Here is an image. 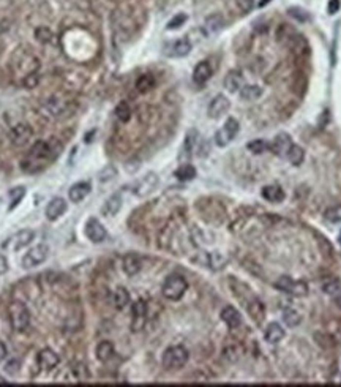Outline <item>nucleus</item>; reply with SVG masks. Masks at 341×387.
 I'll return each mask as SVG.
<instances>
[{"mask_svg":"<svg viewBox=\"0 0 341 387\" xmlns=\"http://www.w3.org/2000/svg\"><path fill=\"white\" fill-rule=\"evenodd\" d=\"M242 82H243V76L239 70H231V71L224 77V89L229 90L231 94L242 89Z\"/></svg>","mask_w":341,"mask_h":387,"instance_id":"obj_23","label":"nucleus"},{"mask_svg":"<svg viewBox=\"0 0 341 387\" xmlns=\"http://www.w3.org/2000/svg\"><path fill=\"white\" fill-rule=\"evenodd\" d=\"M155 84H157V81H155L153 74H150V73L141 74L136 81V90L139 94H147V92H150L155 87Z\"/></svg>","mask_w":341,"mask_h":387,"instance_id":"obj_28","label":"nucleus"},{"mask_svg":"<svg viewBox=\"0 0 341 387\" xmlns=\"http://www.w3.org/2000/svg\"><path fill=\"white\" fill-rule=\"evenodd\" d=\"M284 337H286V330H284L278 322H270V324H267V327H266V330H264V338H266L267 343L276 345V343H280Z\"/></svg>","mask_w":341,"mask_h":387,"instance_id":"obj_20","label":"nucleus"},{"mask_svg":"<svg viewBox=\"0 0 341 387\" xmlns=\"http://www.w3.org/2000/svg\"><path fill=\"white\" fill-rule=\"evenodd\" d=\"M97 359L100 362H107V360H111V357L114 355V345L111 342H107V340H104V342H102L98 346H97Z\"/></svg>","mask_w":341,"mask_h":387,"instance_id":"obj_29","label":"nucleus"},{"mask_svg":"<svg viewBox=\"0 0 341 387\" xmlns=\"http://www.w3.org/2000/svg\"><path fill=\"white\" fill-rule=\"evenodd\" d=\"M35 36H36V40L41 41V43H51L52 38H54L52 32L48 27H38L35 30Z\"/></svg>","mask_w":341,"mask_h":387,"instance_id":"obj_42","label":"nucleus"},{"mask_svg":"<svg viewBox=\"0 0 341 387\" xmlns=\"http://www.w3.org/2000/svg\"><path fill=\"white\" fill-rule=\"evenodd\" d=\"M239 122L234 119V117H229L226 120V123H224V127L221 130H218L215 133V144L218 145V147H226L232 139H234L239 133Z\"/></svg>","mask_w":341,"mask_h":387,"instance_id":"obj_6","label":"nucleus"},{"mask_svg":"<svg viewBox=\"0 0 341 387\" xmlns=\"http://www.w3.org/2000/svg\"><path fill=\"white\" fill-rule=\"evenodd\" d=\"M10 322H11V327L16 330V332H22L29 327V322H30V313L27 307L22 304V302H11L10 304Z\"/></svg>","mask_w":341,"mask_h":387,"instance_id":"obj_3","label":"nucleus"},{"mask_svg":"<svg viewBox=\"0 0 341 387\" xmlns=\"http://www.w3.org/2000/svg\"><path fill=\"white\" fill-rule=\"evenodd\" d=\"M67 212V203L65 199L62 198H52L51 203L46 207V218L49 221H56L59 220L62 215Z\"/></svg>","mask_w":341,"mask_h":387,"instance_id":"obj_16","label":"nucleus"},{"mask_svg":"<svg viewBox=\"0 0 341 387\" xmlns=\"http://www.w3.org/2000/svg\"><path fill=\"white\" fill-rule=\"evenodd\" d=\"M188 359H190V354L183 346H170L165 351V354H163L161 362H163V367L166 370L174 371V370H180L187 365Z\"/></svg>","mask_w":341,"mask_h":387,"instance_id":"obj_2","label":"nucleus"},{"mask_svg":"<svg viewBox=\"0 0 341 387\" xmlns=\"http://www.w3.org/2000/svg\"><path fill=\"white\" fill-rule=\"evenodd\" d=\"M314 338L317 340V343H319L322 348H332V338L327 334H316Z\"/></svg>","mask_w":341,"mask_h":387,"instance_id":"obj_46","label":"nucleus"},{"mask_svg":"<svg viewBox=\"0 0 341 387\" xmlns=\"http://www.w3.org/2000/svg\"><path fill=\"white\" fill-rule=\"evenodd\" d=\"M120 209H122V196L119 193H115V195L106 199V203L102 209V213L104 216H114L115 213H119Z\"/></svg>","mask_w":341,"mask_h":387,"instance_id":"obj_26","label":"nucleus"},{"mask_svg":"<svg viewBox=\"0 0 341 387\" xmlns=\"http://www.w3.org/2000/svg\"><path fill=\"white\" fill-rule=\"evenodd\" d=\"M175 177L179 180H182V182L193 180L196 177V169H195V166H191V165H182L175 171Z\"/></svg>","mask_w":341,"mask_h":387,"instance_id":"obj_35","label":"nucleus"},{"mask_svg":"<svg viewBox=\"0 0 341 387\" xmlns=\"http://www.w3.org/2000/svg\"><path fill=\"white\" fill-rule=\"evenodd\" d=\"M340 6H341L340 0H330V2H329V6H327V10H329L330 14H335V13H338Z\"/></svg>","mask_w":341,"mask_h":387,"instance_id":"obj_48","label":"nucleus"},{"mask_svg":"<svg viewBox=\"0 0 341 387\" xmlns=\"http://www.w3.org/2000/svg\"><path fill=\"white\" fill-rule=\"evenodd\" d=\"M185 22H187V14L179 13V14H175V16L168 22L166 27H168V30H175V29L182 27Z\"/></svg>","mask_w":341,"mask_h":387,"instance_id":"obj_43","label":"nucleus"},{"mask_svg":"<svg viewBox=\"0 0 341 387\" xmlns=\"http://www.w3.org/2000/svg\"><path fill=\"white\" fill-rule=\"evenodd\" d=\"M283 321L288 327H297L299 324L302 322V316L297 310L294 308H288L283 312Z\"/></svg>","mask_w":341,"mask_h":387,"instance_id":"obj_34","label":"nucleus"},{"mask_svg":"<svg viewBox=\"0 0 341 387\" xmlns=\"http://www.w3.org/2000/svg\"><path fill=\"white\" fill-rule=\"evenodd\" d=\"M262 95V89L259 86H243L240 89V97L242 100H246V102H254V100L261 98Z\"/></svg>","mask_w":341,"mask_h":387,"instance_id":"obj_33","label":"nucleus"},{"mask_svg":"<svg viewBox=\"0 0 341 387\" xmlns=\"http://www.w3.org/2000/svg\"><path fill=\"white\" fill-rule=\"evenodd\" d=\"M115 117L122 123H127L131 119V107L127 102H120L117 105V107H115Z\"/></svg>","mask_w":341,"mask_h":387,"instance_id":"obj_37","label":"nucleus"},{"mask_svg":"<svg viewBox=\"0 0 341 387\" xmlns=\"http://www.w3.org/2000/svg\"><path fill=\"white\" fill-rule=\"evenodd\" d=\"M8 195H10V199H11V204L8 207V211H13V209L22 201V198L26 196V188L24 187H16V188L10 190Z\"/></svg>","mask_w":341,"mask_h":387,"instance_id":"obj_39","label":"nucleus"},{"mask_svg":"<svg viewBox=\"0 0 341 387\" xmlns=\"http://www.w3.org/2000/svg\"><path fill=\"white\" fill-rule=\"evenodd\" d=\"M204 264L207 266V267H210V269H213V270H216V269H221L224 264H226V259H224L223 256L220 253H205L204 254Z\"/></svg>","mask_w":341,"mask_h":387,"instance_id":"obj_32","label":"nucleus"},{"mask_svg":"<svg viewBox=\"0 0 341 387\" xmlns=\"http://www.w3.org/2000/svg\"><path fill=\"white\" fill-rule=\"evenodd\" d=\"M246 147H248V150H250L251 153L261 155V153H264L269 149V144L264 141V139H253V141H250L246 144Z\"/></svg>","mask_w":341,"mask_h":387,"instance_id":"obj_38","label":"nucleus"},{"mask_svg":"<svg viewBox=\"0 0 341 387\" xmlns=\"http://www.w3.org/2000/svg\"><path fill=\"white\" fill-rule=\"evenodd\" d=\"M198 142V131L196 130H191L187 133V136H185V144H183V152L190 155L193 152V149H195V145Z\"/></svg>","mask_w":341,"mask_h":387,"instance_id":"obj_40","label":"nucleus"},{"mask_svg":"<svg viewBox=\"0 0 341 387\" xmlns=\"http://www.w3.org/2000/svg\"><path fill=\"white\" fill-rule=\"evenodd\" d=\"M261 195H262V198H264L266 201H269V203H273V204L281 203V201H284V198H286L283 188L276 187V185H267V187L262 188Z\"/></svg>","mask_w":341,"mask_h":387,"instance_id":"obj_24","label":"nucleus"},{"mask_svg":"<svg viewBox=\"0 0 341 387\" xmlns=\"http://www.w3.org/2000/svg\"><path fill=\"white\" fill-rule=\"evenodd\" d=\"M286 158H288L294 166H299V165L304 163V160H305V152H304V149H302L300 145H297V144H291L288 153H286Z\"/></svg>","mask_w":341,"mask_h":387,"instance_id":"obj_31","label":"nucleus"},{"mask_svg":"<svg viewBox=\"0 0 341 387\" xmlns=\"http://www.w3.org/2000/svg\"><path fill=\"white\" fill-rule=\"evenodd\" d=\"M34 136V128L29 123H18L10 130V141L14 147H24Z\"/></svg>","mask_w":341,"mask_h":387,"instance_id":"obj_7","label":"nucleus"},{"mask_svg":"<svg viewBox=\"0 0 341 387\" xmlns=\"http://www.w3.org/2000/svg\"><path fill=\"white\" fill-rule=\"evenodd\" d=\"M36 362H38V367H40L43 371H51L52 368H56L59 365L60 357L52 350L46 348V350L40 351V354H38Z\"/></svg>","mask_w":341,"mask_h":387,"instance_id":"obj_15","label":"nucleus"},{"mask_svg":"<svg viewBox=\"0 0 341 387\" xmlns=\"http://www.w3.org/2000/svg\"><path fill=\"white\" fill-rule=\"evenodd\" d=\"M52 157H54V155H52L51 144L48 141H36L32 149H30L29 157H27V160L24 161V165H22V166L43 165V163H46V161H49Z\"/></svg>","mask_w":341,"mask_h":387,"instance_id":"obj_4","label":"nucleus"},{"mask_svg":"<svg viewBox=\"0 0 341 387\" xmlns=\"http://www.w3.org/2000/svg\"><path fill=\"white\" fill-rule=\"evenodd\" d=\"M85 236H87L89 241H92L94 244H100V242H103L104 239L107 237V232L104 229V226L102 223H100L97 218H90L87 221V224H85Z\"/></svg>","mask_w":341,"mask_h":387,"instance_id":"obj_11","label":"nucleus"},{"mask_svg":"<svg viewBox=\"0 0 341 387\" xmlns=\"http://www.w3.org/2000/svg\"><path fill=\"white\" fill-rule=\"evenodd\" d=\"M157 183H158V177L157 174H147L144 176L141 180H137L135 183V187H133V193L137 196H147L149 193L157 187Z\"/></svg>","mask_w":341,"mask_h":387,"instance_id":"obj_14","label":"nucleus"},{"mask_svg":"<svg viewBox=\"0 0 341 387\" xmlns=\"http://www.w3.org/2000/svg\"><path fill=\"white\" fill-rule=\"evenodd\" d=\"M38 82H40V76L35 71H30L29 74L24 76V79H22V84H24V87H27V89H35L38 86Z\"/></svg>","mask_w":341,"mask_h":387,"instance_id":"obj_44","label":"nucleus"},{"mask_svg":"<svg viewBox=\"0 0 341 387\" xmlns=\"http://www.w3.org/2000/svg\"><path fill=\"white\" fill-rule=\"evenodd\" d=\"M221 319L229 329H237L240 324H242V316H240V313L237 312V310L231 305L224 307L221 310Z\"/></svg>","mask_w":341,"mask_h":387,"instance_id":"obj_22","label":"nucleus"},{"mask_svg":"<svg viewBox=\"0 0 341 387\" xmlns=\"http://www.w3.org/2000/svg\"><path fill=\"white\" fill-rule=\"evenodd\" d=\"M34 237H35V232L32 229H22L3 244V248H11L14 251H18L32 242Z\"/></svg>","mask_w":341,"mask_h":387,"instance_id":"obj_10","label":"nucleus"},{"mask_svg":"<svg viewBox=\"0 0 341 387\" xmlns=\"http://www.w3.org/2000/svg\"><path fill=\"white\" fill-rule=\"evenodd\" d=\"M273 286L278 291L291 294V296H296V297H302L308 294V284L305 281H296L289 277H280Z\"/></svg>","mask_w":341,"mask_h":387,"instance_id":"obj_5","label":"nucleus"},{"mask_svg":"<svg viewBox=\"0 0 341 387\" xmlns=\"http://www.w3.org/2000/svg\"><path fill=\"white\" fill-rule=\"evenodd\" d=\"M248 313H250L251 319L256 322V324H262L266 318V308H264V304H262L261 300L258 299H253L250 304H248Z\"/></svg>","mask_w":341,"mask_h":387,"instance_id":"obj_25","label":"nucleus"},{"mask_svg":"<svg viewBox=\"0 0 341 387\" xmlns=\"http://www.w3.org/2000/svg\"><path fill=\"white\" fill-rule=\"evenodd\" d=\"M191 51V43L187 38H180V40H177L174 43H170L168 46V51L166 54L169 57H185L188 56Z\"/></svg>","mask_w":341,"mask_h":387,"instance_id":"obj_19","label":"nucleus"},{"mask_svg":"<svg viewBox=\"0 0 341 387\" xmlns=\"http://www.w3.org/2000/svg\"><path fill=\"white\" fill-rule=\"evenodd\" d=\"M223 27H224V19L221 14H210V16H207V19L204 22V29H205L207 35L218 34Z\"/></svg>","mask_w":341,"mask_h":387,"instance_id":"obj_27","label":"nucleus"},{"mask_svg":"<svg viewBox=\"0 0 341 387\" xmlns=\"http://www.w3.org/2000/svg\"><path fill=\"white\" fill-rule=\"evenodd\" d=\"M335 302H337V305H338V307H340V308H341V296H340V294H338V296H337V299H335Z\"/></svg>","mask_w":341,"mask_h":387,"instance_id":"obj_51","label":"nucleus"},{"mask_svg":"<svg viewBox=\"0 0 341 387\" xmlns=\"http://www.w3.org/2000/svg\"><path fill=\"white\" fill-rule=\"evenodd\" d=\"M6 270H8V261H6L3 254H0V275L5 274Z\"/></svg>","mask_w":341,"mask_h":387,"instance_id":"obj_49","label":"nucleus"},{"mask_svg":"<svg viewBox=\"0 0 341 387\" xmlns=\"http://www.w3.org/2000/svg\"><path fill=\"white\" fill-rule=\"evenodd\" d=\"M322 291L329 296H338L341 294V281L337 278H329L322 283Z\"/></svg>","mask_w":341,"mask_h":387,"instance_id":"obj_36","label":"nucleus"},{"mask_svg":"<svg viewBox=\"0 0 341 387\" xmlns=\"http://www.w3.org/2000/svg\"><path fill=\"white\" fill-rule=\"evenodd\" d=\"M292 141L288 133H280L273 138V141L269 144V150L272 152L276 157H286V153H288L289 147H291Z\"/></svg>","mask_w":341,"mask_h":387,"instance_id":"obj_12","label":"nucleus"},{"mask_svg":"<svg viewBox=\"0 0 341 387\" xmlns=\"http://www.w3.org/2000/svg\"><path fill=\"white\" fill-rule=\"evenodd\" d=\"M188 289V283L187 280L182 277V275H169L165 283H163V288H161V292H163V296H165L168 300H180L183 296H185V292H187Z\"/></svg>","mask_w":341,"mask_h":387,"instance_id":"obj_1","label":"nucleus"},{"mask_svg":"<svg viewBox=\"0 0 341 387\" xmlns=\"http://www.w3.org/2000/svg\"><path fill=\"white\" fill-rule=\"evenodd\" d=\"M92 191V185L90 182H77L74 185H71V188L68 191V198L73 203H81V201L89 196V193Z\"/></svg>","mask_w":341,"mask_h":387,"instance_id":"obj_21","label":"nucleus"},{"mask_svg":"<svg viewBox=\"0 0 341 387\" xmlns=\"http://www.w3.org/2000/svg\"><path fill=\"white\" fill-rule=\"evenodd\" d=\"M229 100L224 97V95H216L210 105H208L207 107V114H208V117H212V119H220L223 114H226L228 109H229Z\"/></svg>","mask_w":341,"mask_h":387,"instance_id":"obj_13","label":"nucleus"},{"mask_svg":"<svg viewBox=\"0 0 341 387\" xmlns=\"http://www.w3.org/2000/svg\"><path fill=\"white\" fill-rule=\"evenodd\" d=\"M212 74H213L212 65L208 64L207 60L199 62V64L195 67V70H193V81H195L198 86H203V84H205L208 79H210Z\"/></svg>","mask_w":341,"mask_h":387,"instance_id":"obj_17","label":"nucleus"},{"mask_svg":"<svg viewBox=\"0 0 341 387\" xmlns=\"http://www.w3.org/2000/svg\"><path fill=\"white\" fill-rule=\"evenodd\" d=\"M324 218L330 223H340L341 221V204L332 206L324 212Z\"/></svg>","mask_w":341,"mask_h":387,"instance_id":"obj_41","label":"nucleus"},{"mask_svg":"<svg viewBox=\"0 0 341 387\" xmlns=\"http://www.w3.org/2000/svg\"><path fill=\"white\" fill-rule=\"evenodd\" d=\"M5 371H6V373H10V375H16L19 371V362L18 360H10L5 365Z\"/></svg>","mask_w":341,"mask_h":387,"instance_id":"obj_47","label":"nucleus"},{"mask_svg":"<svg viewBox=\"0 0 341 387\" xmlns=\"http://www.w3.org/2000/svg\"><path fill=\"white\" fill-rule=\"evenodd\" d=\"M48 254H49V248L46 245H36L35 248L29 250L24 258H22V267L24 269H32V267H36L43 264V262L48 259Z\"/></svg>","mask_w":341,"mask_h":387,"instance_id":"obj_8","label":"nucleus"},{"mask_svg":"<svg viewBox=\"0 0 341 387\" xmlns=\"http://www.w3.org/2000/svg\"><path fill=\"white\" fill-rule=\"evenodd\" d=\"M122 269H123V272H125L128 277H135L136 274L141 272V269H142V261H141V258L137 256V254H135V253H128L127 256H123Z\"/></svg>","mask_w":341,"mask_h":387,"instance_id":"obj_18","label":"nucleus"},{"mask_svg":"<svg viewBox=\"0 0 341 387\" xmlns=\"http://www.w3.org/2000/svg\"><path fill=\"white\" fill-rule=\"evenodd\" d=\"M6 354H8V350H6L5 343L2 342V340H0V362H2V360L6 357Z\"/></svg>","mask_w":341,"mask_h":387,"instance_id":"obj_50","label":"nucleus"},{"mask_svg":"<svg viewBox=\"0 0 341 387\" xmlns=\"http://www.w3.org/2000/svg\"><path fill=\"white\" fill-rule=\"evenodd\" d=\"M131 315H133V318H131V330L133 332L142 330L144 326H145V321H147V304H145V300H142V299L136 300L133 304V307H131Z\"/></svg>","mask_w":341,"mask_h":387,"instance_id":"obj_9","label":"nucleus"},{"mask_svg":"<svg viewBox=\"0 0 341 387\" xmlns=\"http://www.w3.org/2000/svg\"><path fill=\"white\" fill-rule=\"evenodd\" d=\"M112 302H114V307L117 310H123L130 304V292L125 288L119 286L112 294Z\"/></svg>","mask_w":341,"mask_h":387,"instance_id":"obj_30","label":"nucleus"},{"mask_svg":"<svg viewBox=\"0 0 341 387\" xmlns=\"http://www.w3.org/2000/svg\"><path fill=\"white\" fill-rule=\"evenodd\" d=\"M115 174H117V171H115L114 166H106L103 171L100 173V180H102V182H107V180L114 179Z\"/></svg>","mask_w":341,"mask_h":387,"instance_id":"obj_45","label":"nucleus"}]
</instances>
